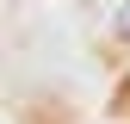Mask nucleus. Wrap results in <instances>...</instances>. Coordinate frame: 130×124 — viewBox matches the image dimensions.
Masks as SVG:
<instances>
[{
    "label": "nucleus",
    "instance_id": "nucleus-1",
    "mask_svg": "<svg viewBox=\"0 0 130 124\" xmlns=\"http://www.w3.org/2000/svg\"><path fill=\"white\" fill-rule=\"evenodd\" d=\"M111 37H118V43H130V0L118 6V19H111Z\"/></svg>",
    "mask_w": 130,
    "mask_h": 124
}]
</instances>
